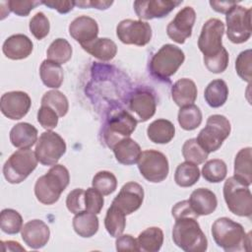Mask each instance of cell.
Returning a JSON list of instances; mask_svg holds the SVG:
<instances>
[{"label":"cell","instance_id":"6da1fadb","mask_svg":"<svg viewBox=\"0 0 252 252\" xmlns=\"http://www.w3.org/2000/svg\"><path fill=\"white\" fill-rule=\"evenodd\" d=\"M212 235L216 244L225 252L249 251L251 234L243 226L229 218L217 219L212 225Z\"/></svg>","mask_w":252,"mask_h":252},{"label":"cell","instance_id":"7a4b0ae2","mask_svg":"<svg viewBox=\"0 0 252 252\" xmlns=\"http://www.w3.org/2000/svg\"><path fill=\"white\" fill-rule=\"evenodd\" d=\"M70 182L68 169L62 164L53 165L34 184V195L43 205L56 203Z\"/></svg>","mask_w":252,"mask_h":252},{"label":"cell","instance_id":"3957f363","mask_svg":"<svg viewBox=\"0 0 252 252\" xmlns=\"http://www.w3.org/2000/svg\"><path fill=\"white\" fill-rule=\"evenodd\" d=\"M174 244L186 252H204L208 240L195 217H182L175 220L172 227Z\"/></svg>","mask_w":252,"mask_h":252},{"label":"cell","instance_id":"277c9868","mask_svg":"<svg viewBox=\"0 0 252 252\" xmlns=\"http://www.w3.org/2000/svg\"><path fill=\"white\" fill-rule=\"evenodd\" d=\"M185 60L184 52L176 45H162L151 58L149 69L153 77L165 81L176 73Z\"/></svg>","mask_w":252,"mask_h":252},{"label":"cell","instance_id":"5b68a950","mask_svg":"<svg viewBox=\"0 0 252 252\" xmlns=\"http://www.w3.org/2000/svg\"><path fill=\"white\" fill-rule=\"evenodd\" d=\"M35 153L30 148L13 153L3 165V175L11 184L23 182L37 166Z\"/></svg>","mask_w":252,"mask_h":252},{"label":"cell","instance_id":"8992f818","mask_svg":"<svg viewBox=\"0 0 252 252\" xmlns=\"http://www.w3.org/2000/svg\"><path fill=\"white\" fill-rule=\"evenodd\" d=\"M231 130L229 120L220 114H213L207 119L205 128L199 134L197 142L208 153L218 151L223 141L229 136Z\"/></svg>","mask_w":252,"mask_h":252},{"label":"cell","instance_id":"52a82bcc","mask_svg":"<svg viewBox=\"0 0 252 252\" xmlns=\"http://www.w3.org/2000/svg\"><path fill=\"white\" fill-rule=\"evenodd\" d=\"M223 198L232 214L251 218L252 195L249 186L244 185L233 176L228 177L223 185Z\"/></svg>","mask_w":252,"mask_h":252},{"label":"cell","instance_id":"ba28073f","mask_svg":"<svg viewBox=\"0 0 252 252\" xmlns=\"http://www.w3.org/2000/svg\"><path fill=\"white\" fill-rule=\"evenodd\" d=\"M66 143L57 133L47 130L40 134L35 145V156L37 160L45 166L55 165L66 153Z\"/></svg>","mask_w":252,"mask_h":252},{"label":"cell","instance_id":"9c48e42d","mask_svg":"<svg viewBox=\"0 0 252 252\" xmlns=\"http://www.w3.org/2000/svg\"><path fill=\"white\" fill-rule=\"evenodd\" d=\"M138 120L128 111L120 109L114 112L107 119L103 128V140L105 144L112 148L115 143L123 138L130 137L135 131Z\"/></svg>","mask_w":252,"mask_h":252},{"label":"cell","instance_id":"30bf717a","mask_svg":"<svg viewBox=\"0 0 252 252\" xmlns=\"http://www.w3.org/2000/svg\"><path fill=\"white\" fill-rule=\"evenodd\" d=\"M226 36L236 44L247 41L251 36V9L236 4L225 14Z\"/></svg>","mask_w":252,"mask_h":252},{"label":"cell","instance_id":"8fae6325","mask_svg":"<svg viewBox=\"0 0 252 252\" xmlns=\"http://www.w3.org/2000/svg\"><path fill=\"white\" fill-rule=\"evenodd\" d=\"M138 168L142 176L152 183L163 181L169 172L167 158L161 152L146 150L138 159Z\"/></svg>","mask_w":252,"mask_h":252},{"label":"cell","instance_id":"7c38bea8","mask_svg":"<svg viewBox=\"0 0 252 252\" xmlns=\"http://www.w3.org/2000/svg\"><path fill=\"white\" fill-rule=\"evenodd\" d=\"M152 34L150 24L142 20L125 19L116 27V35L125 44L144 46L151 41Z\"/></svg>","mask_w":252,"mask_h":252},{"label":"cell","instance_id":"4fadbf2b","mask_svg":"<svg viewBox=\"0 0 252 252\" xmlns=\"http://www.w3.org/2000/svg\"><path fill=\"white\" fill-rule=\"evenodd\" d=\"M223 32L224 24L219 19H209L203 25L198 38V47L204 57L215 56L223 48L221 43Z\"/></svg>","mask_w":252,"mask_h":252},{"label":"cell","instance_id":"5bb4252c","mask_svg":"<svg viewBox=\"0 0 252 252\" xmlns=\"http://www.w3.org/2000/svg\"><path fill=\"white\" fill-rule=\"evenodd\" d=\"M196 21V12L191 6L182 8L166 27V33L174 42L182 44L192 34Z\"/></svg>","mask_w":252,"mask_h":252},{"label":"cell","instance_id":"9a60e30c","mask_svg":"<svg viewBox=\"0 0 252 252\" xmlns=\"http://www.w3.org/2000/svg\"><path fill=\"white\" fill-rule=\"evenodd\" d=\"M31 105L32 99L30 95L22 91L5 93L0 99L2 114L11 120H19L26 116Z\"/></svg>","mask_w":252,"mask_h":252},{"label":"cell","instance_id":"2e32d148","mask_svg":"<svg viewBox=\"0 0 252 252\" xmlns=\"http://www.w3.org/2000/svg\"><path fill=\"white\" fill-rule=\"evenodd\" d=\"M143 187L134 181L125 183L113 199L111 205L116 207L126 216L136 212L144 201Z\"/></svg>","mask_w":252,"mask_h":252},{"label":"cell","instance_id":"e0dca14e","mask_svg":"<svg viewBox=\"0 0 252 252\" xmlns=\"http://www.w3.org/2000/svg\"><path fill=\"white\" fill-rule=\"evenodd\" d=\"M181 3L182 1L174 0H138L134 2L133 7L136 15L141 20H152L167 16Z\"/></svg>","mask_w":252,"mask_h":252},{"label":"cell","instance_id":"ac0fdd59","mask_svg":"<svg viewBox=\"0 0 252 252\" xmlns=\"http://www.w3.org/2000/svg\"><path fill=\"white\" fill-rule=\"evenodd\" d=\"M129 109L137 116L138 121H148L156 113L157 100L155 94L147 89H137L129 98Z\"/></svg>","mask_w":252,"mask_h":252},{"label":"cell","instance_id":"d6986e66","mask_svg":"<svg viewBox=\"0 0 252 252\" xmlns=\"http://www.w3.org/2000/svg\"><path fill=\"white\" fill-rule=\"evenodd\" d=\"M21 236L30 248L40 249L47 244L50 237V230L43 220H32L23 225Z\"/></svg>","mask_w":252,"mask_h":252},{"label":"cell","instance_id":"ffe728a7","mask_svg":"<svg viewBox=\"0 0 252 252\" xmlns=\"http://www.w3.org/2000/svg\"><path fill=\"white\" fill-rule=\"evenodd\" d=\"M69 33L82 45L97 37L98 25L94 19L89 16H79L69 25Z\"/></svg>","mask_w":252,"mask_h":252},{"label":"cell","instance_id":"44dd1931","mask_svg":"<svg viewBox=\"0 0 252 252\" xmlns=\"http://www.w3.org/2000/svg\"><path fill=\"white\" fill-rule=\"evenodd\" d=\"M33 49L32 41L23 33L9 36L2 45L4 55L12 60H21L29 57Z\"/></svg>","mask_w":252,"mask_h":252},{"label":"cell","instance_id":"7402d4cb","mask_svg":"<svg viewBox=\"0 0 252 252\" xmlns=\"http://www.w3.org/2000/svg\"><path fill=\"white\" fill-rule=\"evenodd\" d=\"M188 202L191 209L198 217L211 215L218 206L216 194L208 188H198L194 190Z\"/></svg>","mask_w":252,"mask_h":252},{"label":"cell","instance_id":"603a6c76","mask_svg":"<svg viewBox=\"0 0 252 252\" xmlns=\"http://www.w3.org/2000/svg\"><path fill=\"white\" fill-rule=\"evenodd\" d=\"M111 149L116 160L124 165L136 163L142 154L140 145L130 137L119 140Z\"/></svg>","mask_w":252,"mask_h":252},{"label":"cell","instance_id":"cb8c5ba5","mask_svg":"<svg viewBox=\"0 0 252 252\" xmlns=\"http://www.w3.org/2000/svg\"><path fill=\"white\" fill-rule=\"evenodd\" d=\"M37 129L33 125L28 122H21L11 129L10 141L16 148L27 149L37 142Z\"/></svg>","mask_w":252,"mask_h":252},{"label":"cell","instance_id":"d4e9b609","mask_svg":"<svg viewBox=\"0 0 252 252\" xmlns=\"http://www.w3.org/2000/svg\"><path fill=\"white\" fill-rule=\"evenodd\" d=\"M197 94L196 84L188 78L179 79L171 88V97L175 104L180 107L193 104L197 98Z\"/></svg>","mask_w":252,"mask_h":252},{"label":"cell","instance_id":"484cf974","mask_svg":"<svg viewBox=\"0 0 252 252\" xmlns=\"http://www.w3.org/2000/svg\"><path fill=\"white\" fill-rule=\"evenodd\" d=\"M81 46L85 51L100 61H110L117 53L116 43L107 37H96Z\"/></svg>","mask_w":252,"mask_h":252},{"label":"cell","instance_id":"4316f807","mask_svg":"<svg viewBox=\"0 0 252 252\" xmlns=\"http://www.w3.org/2000/svg\"><path fill=\"white\" fill-rule=\"evenodd\" d=\"M147 135L155 144H167L175 135V127L169 120L159 118L148 126Z\"/></svg>","mask_w":252,"mask_h":252},{"label":"cell","instance_id":"83f0119b","mask_svg":"<svg viewBox=\"0 0 252 252\" xmlns=\"http://www.w3.org/2000/svg\"><path fill=\"white\" fill-rule=\"evenodd\" d=\"M73 228L75 232L84 238L94 236L98 230V219L95 214L83 211L75 215L73 218Z\"/></svg>","mask_w":252,"mask_h":252},{"label":"cell","instance_id":"f1b7e54d","mask_svg":"<svg viewBox=\"0 0 252 252\" xmlns=\"http://www.w3.org/2000/svg\"><path fill=\"white\" fill-rule=\"evenodd\" d=\"M233 177L246 186L252 183L251 170V148L241 149L234 158V174Z\"/></svg>","mask_w":252,"mask_h":252},{"label":"cell","instance_id":"f546056e","mask_svg":"<svg viewBox=\"0 0 252 252\" xmlns=\"http://www.w3.org/2000/svg\"><path fill=\"white\" fill-rule=\"evenodd\" d=\"M204 97L208 105L213 108L222 106L228 97V88L226 83L221 79L213 80L206 87Z\"/></svg>","mask_w":252,"mask_h":252},{"label":"cell","instance_id":"4dcf8cb0","mask_svg":"<svg viewBox=\"0 0 252 252\" xmlns=\"http://www.w3.org/2000/svg\"><path fill=\"white\" fill-rule=\"evenodd\" d=\"M39 76L42 83L51 89H58L61 87L64 74L60 64L45 59L42 61L39 67Z\"/></svg>","mask_w":252,"mask_h":252},{"label":"cell","instance_id":"1f68e13d","mask_svg":"<svg viewBox=\"0 0 252 252\" xmlns=\"http://www.w3.org/2000/svg\"><path fill=\"white\" fill-rule=\"evenodd\" d=\"M140 251L158 252L163 243V232L158 226H151L143 230L137 238Z\"/></svg>","mask_w":252,"mask_h":252},{"label":"cell","instance_id":"d6a6232c","mask_svg":"<svg viewBox=\"0 0 252 252\" xmlns=\"http://www.w3.org/2000/svg\"><path fill=\"white\" fill-rule=\"evenodd\" d=\"M200 178V169L197 164L184 161L177 165L174 173V181L180 187L193 186Z\"/></svg>","mask_w":252,"mask_h":252},{"label":"cell","instance_id":"836d02e7","mask_svg":"<svg viewBox=\"0 0 252 252\" xmlns=\"http://www.w3.org/2000/svg\"><path fill=\"white\" fill-rule=\"evenodd\" d=\"M202 118L201 109L194 103L180 107L177 115L180 127L186 131H192L198 128L202 123Z\"/></svg>","mask_w":252,"mask_h":252},{"label":"cell","instance_id":"e575fe53","mask_svg":"<svg viewBox=\"0 0 252 252\" xmlns=\"http://www.w3.org/2000/svg\"><path fill=\"white\" fill-rule=\"evenodd\" d=\"M125 217L126 215L124 213L112 205L107 209L104 218V226L110 236L117 238L123 233L126 226Z\"/></svg>","mask_w":252,"mask_h":252},{"label":"cell","instance_id":"d590c367","mask_svg":"<svg viewBox=\"0 0 252 252\" xmlns=\"http://www.w3.org/2000/svg\"><path fill=\"white\" fill-rule=\"evenodd\" d=\"M72 46L65 38H56L53 40L46 51L47 59L58 64L67 63L72 57Z\"/></svg>","mask_w":252,"mask_h":252},{"label":"cell","instance_id":"8d00e7d4","mask_svg":"<svg viewBox=\"0 0 252 252\" xmlns=\"http://www.w3.org/2000/svg\"><path fill=\"white\" fill-rule=\"evenodd\" d=\"M227 173L225 162L220 158L210 159L202 167V175L205 180L211 183H219L224 180Z\"/></svg>","mask_w":252,"mask_h":252},{"label":"cell","instance_id":"74e56055","mask_svg":"<svg viewBox=\"0 0 252 252\" xmlns=\"http://www.w3.org/2000/svg\"><path fill=\"white\" fill-rule=\"evenodd\" d=\"M41 105L49 106L59 117L65 116L69 109V102L66 95L57 90L46 92L41 97Z\"/></svg>","mask_w":252,"mask_h":252},{"label":"cell","instance_id":"f35d334b","mask_svg":"<svg viewBox=\"0 0 252 252\" xmlns=\"http://www.w3.org/2000/svg\"><path fill=\"white\" fill-rule=\"evenodd\" d=\"M1 230L7 234H17L23 227V218L13 209H4L0 214Z\"/></svg>","mask_w":252,"mask_h":252},{"label":"cell","instance_id":"ab89813d","mask_svg":"<svg viewBox=\"0 0 252 252\" xmlns=\"http://www.w3.org/2000/svg\"><path fill=\"white\" fill-rule=\"evenodd\" d=\"M92 185L103 196L110 195L117 188V179L115 175L107 170H101L94 174Z\"/></svg>","mask_w":252,"mask_h":252},{"label":"cell","instance_id":"60d3db41","mask_svg":"<svg viewBox=\"0 0 252 252\" xmlns=\"http://www.w3.org/2000/svg\"><path fill=\"white\" fill-rule=\"evenodd\" d=\"M182 155L186 161L201 164L208 158L209 154L199 145L197 139L192 138L185 141L182 146Z\"/></svg>","mask_w":252,"mask_h":252},{"label":"cell","instance_id":"b9f144b4","mask_svg":"<svg viewBox=\"0 0 252 252\" xmlns=\"http://www.w3.org/2000/svg\"><path fill=\"white\" fill-rule=\"evenodd\" d=\"M29 28L32 35L40 40L44 38L50 30V24L47 17L42 12H37L30 21Z\"/></svg>","mask_w":252,"mask_h":252},{"label":"cell","instance_id":"7bdbcfd3","mask_svg":"<svg viewBox=\"0 0 252 252\" xmlns=\"http://www.w3.org/2000/svg\"><path fill=\"white\" fill-rule=\"evenodd\" d=\"M206 68L215 74H220L225 71L228 65L229 56L227 50L223 47L217 55L212 57H203Z\"/></svg>","mask_w":252,"mask_h":252},{"label":"cell","instance_id":"ee69618b","mask_svg":"<svg viewBox=\"0 0 252 252\" xmlns=\"http://www.w3.org/2000/svg\"><path fill=\"white\" fill-rule=\"evenodd\" d=\"M251 63H252V51L251 49L240 52L235 60V70L237 75L245 82H251Z\"/></svg>","mask_w":252,"mask_h":252},{"label":"cell","instance_id":"f6af8a7d","mask_svg":"<svg viewBox=\"0 0 252 252\" xmlns=\"http://www.w3.org/2000/svg\"><path fill=\"white\" fill-rule=\"evenodd\" d=\"M103 195L94 187H90L85 191V207L86 211L93 214H99L103 208Z\"/></svg>","mask_w":252,"mask_h":252},{"label":"cell","instance_id":"bcb514c9","mask_svg":"<svg viewBox=\"0 0 252 252\" xmlns=\"http://www.w3.org/2000/svg\"><path fill=\"white\" fill-rule=\"evenodd\" d=\"M66 206L69 212L72 214H78L86 211L85 207V190L82 188H76L72 190L66 198Z\"/></svg>","mask_w":252,"mask_h":252},{"label":"cell","instance_id":"7dc6e473","mask_svg":"<svg viewBox=\"0 0 252 252\" xmlns=\"http://www.w3.org/2000/svg\"><path fill=\"white\" fill-rule=\"evenodd\" d=\"M58 114L49 106L41 105L37 111V121L45 130H52L58 124Z\"/></svg>","mask_w":252,"mask_h":252},{"label":"cell","instance_id":"c3c4849f","mask_svg":"<svg viewBox=\"0 0 252 252\" xmlns=\"http://www.w3.org/2000/svg\"><path fill=\"white\" fill-rule=\"evenodd\" d=\"M40 4H41V1H33V0L8 1V6L10 11L21 17L28 16L32 10H33L37 5H40Z\"/></svg>","mask_w":252,"mask_h":252},{"label":"cell","instance_id":"681fc988","mask_svg":"<svg viewBox=\"0 0 252 252\" xmlns=\"http://www.w3.org/2000/svg\"><path fill=\"white\" fill-rule=\"evenodd\" d=\"M115 247L117 251H140L137 239L131 234H121L115 241Z\"/></svg>","mask_w":252,"mask_h":252},{"label":"cell","instance_id":"f907efd6","mask_svg":"<svg viewBox=\"0 0 252 252\" xmlns=\"http://www.w3.org/2000/svg\"><path fill=\"white\" fill-rule=\"evenodd\" d=\"M171 214H172V217L174 218V220H177L182 217H195L198 219V216L191 209L188 200H184V201L176 203L172 207Z\"/></svg>","mask_w":252,"mask_h":252},{"label":"cell","instance_id":"816d5d0a","mask_svg":"<svg viewBox=\"0 0 252 252\" xmlns=\"http://www.w3.org/2000/svg\"><path fill=\"white\" fill-rule=\"evenodd\" d=\"M41 4L45 5L50 9L56 10L60 14H67L73 10L75 1H63V0H47L41 1Z\"/></svg>","mask_w":252,"mask_h":252},{"label":"cell","instance_id":"f5cc1de1","mask_svg":"<svg viewBox=\"0 0 252 252\" xmlns=\"http://www.w3.org/2000/svg\"><path fill=\"white\" fill-rule=\"evenodd\" d=\"M113 4V1H99V0H82L75 1V5L80 8H95L98 10H106Z\"/></svg>","mask_w":252,"mask_h":252},{"label":"cell","instance_id":"db71d44e","mask_svg":"<svg viewBox=\"0 0 252 252\" xmlns=\"http://www.w3.org/2000/svg\"><path fill=\"white\" fill-rule=\"evenodd\" d=\"M211 7L219 13L226 14L230 9H232L237 3L235 2H227V1H210Z\"/></svg>","mask_w":252,"mask_h":252},{"label":"cell","instance_id":"11a10c76","mask_svg":"<svg viewBox=\"0 0 252 252\" xmlns=\"http://www.w3.org/2000/svg\"><path fill=\"white\" fill-rule=\"evenodd\" d=\"M2 245V248L4 251H26V249L20 245L19 242L13 241V240H8V241H1L0 242Z\"/></svg>","mask_w":252,"mask_h":252}]
</instances>
